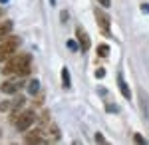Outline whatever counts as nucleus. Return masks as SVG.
I'll use <instances>...</instances> for the list:
<instances>
[{
	"label": "nucleus",
	"mask_w": 149,
	"mask_h": 145,
	"mask_svg": "<svg viewBox=\"0 0 149 145\" xmlns=\"http://www.w3.org/2000/svg\"><path fill=\"white\" fill-rule=\"evenodd\" d=\"M32 70V58L30 54H14L8 60V64L4 66V74H18V76H26Z\"/></svg>",
	"instance_id": "nucleus-1"
},
{
	"label": "nucleus",
	"mask_w": 149,
	"mask_h": 145,
	"mask_svg": "<svg viewBox=\"0 0 149 145\" xmlns=\"http://www.w3.org/2000/svg\"><path fill=\"white\" fill-rule=\"evenodd\" d=\"M18 46H20V38L18 36H6L0 44V62L2 60H10L16 52H18Z\"/></svg>",
	"instance_id": "nucleus-2"
},
{
	"label": "nucleus",
	"mask_w": 149,
	"mask_h": 145,
	"mask_svg": "<svg viewBox=\"0 0 149 145\" xmlns=\"http://www.w3.org/2000/svg\"><path fill=\"white\" fill-rule=\"evenodd\" d=\"M36 112L34 109H24L22 113H18V117L14 119V125H16V129L18 131H28L32 125L36 123Z\"/></svg>",
	"instance_id": "nucleus-3"
},
{
	"label": "nucleus",
	"mask_w": 149,
	"mask_h": 145,
	"mask_svg": "<svg viewBox=\"0 0 149 145\" xmlns=\"http://www.w3.org/2000/svg\"><path fill=\"white\" fill-rule=\"evenodd\" d=\"M76 38H78V44H80L81 52H86V50H90V36H88V32L84 30V28H76Z\"/></svg>",
	"instance_id": "nucleus-4"
},
{
	"label": "nucleus",
	"mask_w": 149,
	"mask_h": 145,
	"mask_svg": "<svg viewBox=\"0 0 149 145\" xmlns=\"http://www.w3.org/2000/svg\"><path fill=\"white\" fill-rule=\"evenodd\" d=\"M93 14H95V20H97V24H100V28L107 34V32H109V16H107L103 10H100V8H95Z\"/></svg>",
	"instance_id": "nucleus-5"
},
{
	"label": "nucleus",
	"mask_w": 149,
	"mask_h": 145,
	"mask_svg": "<svg viewBox=\"0 0 149 145\" xmlns=\"http://www.w3.org/2000/svg\"><path fill=\"white\" fill-rule=\"evenodd\" d=\"M40 133H42L40 129H34V131L26 133V143H46V139H44Z\"/></svg>",
	"instance_id": "nucleus-6"
},
{
	"label": "nucleus",
	"mask_w": 149,
	"mask_h": 145,
	"mask_svg": "<svg viewBox=\"0 0 149 145\" xmlns=\"http://www.w3.org/2000/svg\"><path fill=\"white\" fill-rule=\"evenodd\" d=\"M117 86H119L121 96H123L125 100H129V98H131V91H129V88H127V84H125V79H123V76H117Z\"/></svg>",
	"instance_id": "nucleus-7"
},
{
	"label": "nucleus",
	"mask_w": 149,
	"mask_h": 145,
	"mask_svg": "<svg viewBox=\"0 0 149 145\" xmlns=\"http://www.w3.org/2000/svg\"><path fill=\"white\" fill-rule=\"evenodd\" d=\"M0 89H2V93H16L18 91V84L16 82H4L2 86H0Z\"/></svg>",
	"instance_id": "nucleus-8"
},
{
	"label": "nucleus",
	"mask_w": 149,
	"mask_h": 145,
	"mask_svg": "<svg viewBox=\"0 0 149 145\" xmlns=\"http://www.w3.org/2000/svg\"><path fill=\"white\" fill-rule=\"evenodd\" d=\"M12 26H14L12 22H0V40L6 38V36L12 32Z\"/></svg>",
	"instance_id": "nucleus-9"
},
{
	"label": "nucleus",
	"mask_w": 149,
	"mask_h": 145,
	"mask_svg": "<svg viewBox=\"0 0 149 145\" xmlns=\"http://www.w3.org/2000/svg\"><path fill=\"white\" fill-rule=\"evenodd\" d=\"M48 131L52 133V137H54V139H60V129H58L56 123H48Z\"/></svg>",
	"instance_id": "nucleus-10"
},
{
	"label": "nucleus",
	"mask_w": 149,
	"mask_h": 145,
	"mask_svg": "<svg viewBox=\"0 0 149 145\" xmlns=\"http://www.w3.org/2000/svg\"><path fill=\"white\" fill-rule=\"evenodd\" d=\"M107 54H109V46H107V44H100V46H97V56L105 58Z\"/></svg>",
	"instance_id": "nucleus-11"
},
{
	"label": "nucleus",
	"mask_w": 149,
	"mask_h": 145,
	"mask_svg": "<svg viewBox=\"0 0 149 145\" xmlns=\"http://www.w3.org/2000/svg\"><path fill=\"white\" fill-rule=\"evenodd\" d=\"M38 89H40V84H38V79H32V82L28 84V91H30V93H38Z\"/></svg>",
	"instance_id": "nucleus-12"
},
{
	"label": "nucleus",
	"mask_w": 149,
	"mask_h": 145,
	"mask_svg": "<svg viewBox=\"0 0 149 145\" xmlns=\"http://www.w3.org/2000/svg\"><path fill=\"white\" fill-rule=\"evenodd\" d=\"M62 79H64V86L70 88V74H68V70H66V68H64V72H62Z\"/></svg>",
	"instance_id": "nucleus-13"
},
{
	"label": "nucleus",
	"mask_w": 149,
	"mask_h": 145,
	"mask_svg": "<svg viewBox=\"0 0 149 145\" xmlns=\"http://www.w3.org/2000/svg\"><path fill=\"white\" fill-rule=\"evenodd\" d=\"M12 107V101H2V103H0V112H8V109H10Z\"/></svg>",
	"instance_id": "nucleus-14"
},
{
	"label": "nucleus",
	"mask_w": 149,
	"mask_h": 145,
	"mask_svg": "<svg viewBox=\"0 0 149 145\" xmlns=\"http://www.w3.org/2000/svg\"><path fill=\"white\" fill-rule=\"evenodd\" d=\"M133 141H135V143H139V145H145V139H143V137H141L139 133L133 135Z\"/></svg>",
	"instance_id": "nucleus-15"
},
{
	"label": "nucleus",
	"mask_w": 149,
	"mask_h": 145,
	"mask_svg": "<svg viewBox=\"0 0 149 145\" xmlns=\"http://www.w3.org/2000/svg\"><path fill=\"white\" fill-rule=\"evenodd\" d=\"M100 2V6H103V8H109L111 6V0H97Z\"/></svg>",
	"instance_id": "nucleus-16"
},
{
	"label": "nucleus",
	"mask_w": 149,
	"mask_h": 145,
	"mask_svg": "<svg viewBox=\"0 0 149 145\" xmlns=\"http://www.w3.org/2000/svg\"><path fill=\"white\" fill-rule=\"evenodd\" d=\"M93 139H95L97 143H105V137H103V135H100V133H95V137H93Z\"/></svg>",
	"instance_id": "nucleus-17"
},
{
	"label": "nucleus",
	"mask_w": 149,
	"mask_h": 145,
	"mask_svg": "<svg viewBox=\"0 0 149 145\" xmlns=\"http://www.w3.org/2000/svg\"><path fill=\"white\" fill-rule=\"evenodd\" d=\"M95 76H97V78H103V76H105V72H103V68H97V72H95Z\"/></svg>",
	"instance_id": "nucleus-18"
},
{
	"label": "nucleus",
	"mask_w": 149,
	"mask_h": 145,
	"mask_svg": "<svg viewBox=\"0 0 149 145\" xmlns=\"http://www.w3.org/2000/svg\"><path fill=\"white\" fill-rule=\"evenodd\" d=\"M0 16H2V8H0Z\"/></svg>",
	"instance_id": "nucleus-19"
},
{
	"label": "nucleus",
	"mask_w": 149,
	"mask_h": 145,
	"mask_svg": "<svg viewBox=\"0 0 149 145\" xmlns=\"http://www.w3.org/2000/svg\"><path fill=\"white\" fill-rule=\"evenodd\" d=\"M0 133H2V131H0Z\"/></svg>",
	"instance_id": "nucleus-20"
}]
</instances>
